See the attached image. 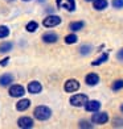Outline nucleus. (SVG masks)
<instances>
[{
    "label": "nucleus",
    "instance_id": "f257e3e1",
    "mask_svg": "<svg viewBox=\"0 0 123 129\" xmlns=\"http://www.w3.org/2000/svg\"><path fill=\"white\" fill-rule=\"evenodd\" d=\"M33 115H34V117H36L37 120L45 121V120H48L49 117L52 116V111L48 107H45V105H38V107L34 108Z\"/></svg>",
    "mask_w": 123,
    "mask_h": 129
},
{
    "label": "nucleus",
    "instance_id": "f03ea898",
    "mask_svg": "<svg viewBox=\"0 0 123 129\" xmlns=\"http://www.w3.org/2000/svg\"><path fill=\"white\" fill-rule=\"evenodd\" d=\"M87 96L85 93H77V95H73L70 98V104L74 105V107H84V105L87 103Z\"/></svg>",
    "mask_w": 123,
    "mask_h": 129
},
{
    "label": "nucleus",
    "instance_id": "7ed1b4c3",
    "mask_svg": "<svg viewBox=\"0 0 123 129\" xmlns=\"http://www.w3.org/2000/svg\"><path fill=\"white\" fill-rule=\"evenodd\" d=\"M61 22V19L56 15H50V16H46L44 21H43V25L46 26V28H53V26H57L58 24Z\"/></svg>",
    "mask_w": 123,
    "mask_h": 129
},
{
    "label": "nucleus",
    "instance_id": "20e7f679",
    "mask_svg": "<svg viewBox=\"0 0 123 129\" xmlns=\"http://www.w3.org/2000/svg\"><path fill=\"white\" fill-rule=\"evenodd\" d=\"M25 93V88L20 84H13L9 87V95L12 98H21Z\"/></svg>",
    "mask_w": 123,
    "mask_h": 129
},
{
    "label": "nucleus",
    "instance_id": "39448f33",
    "mask_svg": "<svg viewBox=\"0 0 123 129\" xmlns=\"http://www.w3.org/2000/svg\"><path fill=\"white\" fill-rule=\"evenodd\" d=\"M91 121L94 124H105V122L109 121V115L106 112H98V113H94L91 117Z\"/></svg>",
    "mask_w": 123,
    "mask_h": 129
},
{
    "label": "nucleus",
    "instance_id": "423d86ee",
    "mask_svg": "<svg viewBox=\"0 0 123 129\" xmlns=\"http://www.w3.org/2000/svg\"><path fill=\"white\" fill-rule=\"evenodd\" d=\"M64 88H65L66 92H75L79 88V83H78V80H75V79H69V80H66Z\"/></svg>",
    "mask_w": 123,
    "mask_h": 129
},
{
    "label": "nucleus",
    "instance_id": "0eeeda50",
    "mask_svg": "<svg viewBox=\"0 0 123 129\" xmlns=\"http://www.w3.org/2000/svg\"><path fill=\"white\" fill-rule=\"evenodd\" d=\"M99 108H101V103L98 100H87V103L85 104V109L87 112H98Z\"/></svg>",
    "mask_w": 123,
    "mask_h": 129
},
{
    "label": "nucleus",
    "instance_id": "6e6552de",
    "mask_svg": "<svg viewBox=\"0 0 123 129\" xmlns=\"http://www.w3.org/2000/svg\"><path fill=\"white\" fill-rule=\"evenodd\" d=\"M17 125H19L20 128H24V129H28V128H32L33 126V120L31 119V117H20L19 120H17Z\"/></svg>",
    "mask_w": 123,
    "mask_h": 129
},
{
    "label": "nucleus",
    "instance_id": "1a4fd4ad",
    "mask_svg": "<svg viewBox=\"0 0 123 129\" xmlns=\"http://www.w3.org/2000/svg\"><path fill=\"white\" fill-rule=\"evenodd\" d=\"M43 87H41V83H38L37 80H33L28 84V91L29 93H40Z\"/></svg>",
    "mask_w": 123,
    "mask_h": 129
},
{
    "label": "nucleus",
    "instance_id": "9d476101",
    "mask_svg": "<svg viewBox=\"0 0 123 129\" xmlns=\"http://www.w3.org/2000/svg\"><path fill=\"white\" fill-rule=\"evenodd\" d=\"M57 40H58V36L53 32H48L43 36V41L45 44H54V42H57Z\"/></svg>",
    "mask_w": 123,
    "mask_h": 129
},
{
    "label": "nucleus",
    "instance_id": "9b49d317",
    "mask_svg": "<svg viewBox=\"0 0 123 129\" xmlns=\"http://www.w3.org/2000/svg\"><path fill=\"white\" fill-rule=\"evenodd\" d=\"M85 82H86V84H89V86H95V84H98V82H99V77L97 74H94V73L87 74L86 78H85Z\"/></svg>",
    "mask_w": 123,
    "mask_h": 129
},
{
    "label": "nucleus",
    "instance_id": "f8f14e48",
    "mask_svg": "<svg viewBox=\"0 0 123 129\" xmlns=\"http://www.w3.org/2000/svg\"><path fill=\"white\" fill-rule=\"evenodd\" d=\"M12 80H13V77L11 74H3L2 77H0V86H9L11 83H12Z\"/></svg>",
    "mask_w": 123,
    "mask_h": 129
},
{
    "label": "nucleus",
    "instance_id": "ddd939ff",
    "mask_svg": "<svg viewBox=\"0 0 123 129\" xmlns=\"http://www.w3.org/2000/svg\"><path fill=\"white\" fill-rule=\"evenodd\" d=\"M93 3H94V8L97 11H103L109 5L107 0H93Z\"/></svg>",
    "mask_w": 123,
    "mask_h": 129
},
{
    "label": "nucleus",
    "instance_id": "4468645a",
    "mask_svg": "<svg viewBox=\"0 0 123 129\" xmlns=\"http://www.w3.org/2000/svg\"><path fill=\"white\" fill-rule=\"evenodd\" d=\"M29 105H31V102H29L28 99H23V100H20L16 104V109L17 111H25V109L29 108Z\"/></svg>",
    "mask_w": 123,
    "mask_h": 129
},
{
    "label": "nucleus",
    "instance_id": "2eb2a0df",
    "mask_svg": "<svg viewBox=\"0 0 123 129\" xmlns=\"http://www.w3.org/2000/svg\"><path fill=\"white\" fill-rule=\"evenodd\" d=\"M84 28V22L82 21H74V22H72V24L69 25V29L72 32H77V30H79V29H82Z\"/></svg>",
    "mask_w": 123,
    "mask_h": 129
},
{
    "label": "nucleus",
    "instance_id": "dca6fc26",
    "mask_svg": "<svg viewBox=\"0 0 123 129\" xmlns=\"http://www.w3.org/2000/svg\"><path fill=\"white\" fill-rule=\"evenodd\" d=\"M12 48H13L12 42H3V44H0V53H7Z\"/></svg>",
    "mask_w": 123,
    "mask_h": 129
},
{
    "label": "nucleus",
    "instance_id": "f3484780",
    "mask_svg": "<svg viewBox=\"0 0 123 129\" xmlns=\"http://www.w3.org/2000/svg\"><path fill=\"white\" fill-rule=\"evenodd\" d=\"M107 59H109V54H107V53H105V54H102L97 61H94L91 64H93V66H98V64H102L103 62H106Z\"/></svg>",
    "mask_w": 123,
    "mask_h": 129
},
{
    "label": "nucleus",
    "instance_id": "a211bd4d",
    "mask_svg": "<svg viewBox=\"0 0 123 129\" xmlns=\"http://www.w3.org/2000/svg\"><path fill=\"white\" fill-rule=\"evenodd\" d=\"M111 88H113V91H119L123 88V79H119V80H115L113 86H111Z\"/></svg>",
    "mask_w": 123,
    "mask_h": 129
},
{
    "label": "nucleus",
    "instance_id": "6ab92c4d",
    "mask_svg": "<svg viewBox=\"0 0 123 129\" xmlns=\"http://www.w3.org/2000/svg\"><path fill=\"white\" fill-rule=\"evenodd\" d=\"M37 28H38V24H37L36 21H31V22H28V24H27V30L31 32V33L36 32Z\"/></svg>",
    "mask_w": 123,
    "mask_h": 129
},
{
    "label": "nucleus",
    "instance_id": "aec40b11",
    "mask_svg": "<svg viewBox=\"0 0 123 129\" xmlns=\"http://www.w3.org/2000/svg\"><path fill=\"white\" fill-rule=\"evenodd\" d=\"M9 36V29L5 25H0V38H5Z\"/></svg>",
    "mask_w": 123,
    "mask_h": 129
},
{
    "label": "nucleus",
    "instance_id": "412c9836",
    "mask_svg": "<svg viewBox=\"0 0 123 129\" xmlns=\"http://www.w3.org/2000/svg\"><path fill=\"white\" fill-rule=\"evenodd\" d=\"M77 41H78V38H77V36H75V34H69V36H66V37H65V42H66L68 45L75 44Z\"/></svg>",
    "mask_w": 123,
    "mask_h": 129
},
{
    "label": "nucleus",
    "instance_id": "4be33fe9",
    "mask_svg": "<svg viewBox=\"0 0 123 129\" xmlns=\"http://www.w3.org/2000/svg\"><path fill=\"white\" fill-rule=\"evenodd\" d=\"M68 4H62V7L64 8H66V9H69V11H74V8H75V3H74V0H68Z\"/></svg>",
    "mask_w": 123,
    "mask_h": 129
},
{
    "label": "nucleus",
    "instance_id": "5701e85b",
    "mask_svg": "<svg viewBox=\"0 0 123 129\" xmlns=\"http://www.w3.org/2000/svg\"><path fill=\"white\" fill-rule=\"evenodd\" d=\"M90 50H91V46H90V45H84V46H81V49H79L81 54H84V55L89 54Z\"/></svg>",
    "mask_w": 123,
    "mask_h": 129
},
{
    "label": "nucleus",
    "instance_id": "b1692460",
    "mask_svg": "<svg viewBox=\"0 0 123 129\" xmlns=\"http://www.w3.org/2000/svg\"><path fill=\"white\" fill-rule=\"evenodd\" d=\"M114 8H123V0H113Z\"/></svg>",
    "mask_w": 123,
    "mask_h": 129
},
{
    "label": "nucleus",
    "instance_id": "393cba45",
    "mask_svg": "<svg viewBox=\"0 0 123 129\" xmlns=\"http://www.w3.org/2000/svg\"><path fill=\"white\" fill-rule=\"evenodd\" d=\"M114 126H123V120L122 119H115L114 120Z\"/></svg>",
    "mask_w": 123,
    "mask_h": 129
},
{
    "label": "nucleus",
    "instance_id": "a878e982",
    "mask_svg": "<svg viewBox=\"0 0 123 129\" xmlns=\"http://www.w3.org/2000/svg\"><path fill=\"white\" fill-rule=\"evenodd\" d=\"M79 126L81 128H93V125H90L87 121H81L79 122Z\"/></svg>",
    "mask_w": 123,
    "mask_h": 129
},
{
    "label": "nucleus",
    "instance_id": "bb28decb",
    "mask_svg": "<svg viewBox=\"0 0 123 129\" xmlns=\"http://www.w3.org/2000/svg\"><path fill=\"white\" fill-rule=\"evenodd\" d=\"M8 62H9V58H8V57H5L4 59H2V61H0V66H7V64H8Z\"/></svg>",
    "mask_w": 123,
    "mask_h": 129
},
{
    "label": "nucleus",
    "instance_id": "cd10ccee",
    "mask_svg": "<svg viewBox=\"0 0 123 129\" xmlns=\"http://www.w3.org/2000/svg\"><path fill=\"white\" fill-rule=\"evenodd\" d=\"M116 57H118V59H119V61H123V49L119 50V53L116 54Z\"/></svg>",
    "mask_w": 123,
    "mask_h": 129
},
{
    "label": "nucleus",
    "instance_id": "c85d7f7f",
    "mask_svg": "<svg viewBox=\"0 0 123 129\" xmlns=\"http://www.w3.org/2000/svg\"><path fill=\"white\" fill-rule=\"evenodd\" d=\"M56 2H57V5H58V7H61V5H62V0H56Z\"/></svg>",
    "mask_w": 123,
    "mask_h": 129
},
{
    "label": "nucleus",
    "instance_id": "c756f323",
    "mask_svg": "<svg viewBox=\"0 0 123 129\" xmlns=\"http://www.w3.org/2000/svg\"><path fill=\"white\" fill-rule=\"evenodd\" d=\"M120 111H122V112H123V104H122V107H120Z\"/></svg>",
    "mask_w": 123,
    "mask_h": 129
},
{
    "label": "nucleus",
    "instance_id": "7c9ffc66",
    "mask_svg": "<svg viewBox=\"0 0 123 129\" xmlns=\"http://www.w3.org/2000/svg\"><path fill=\"white\" fill-rule=\"evenodd\" d=\"M86 2H93V0H86Z\"/></svg>",
    "mask_w": 123,
    "mask_h": 129
},
{
    "label": "nucleus",
    "instance_id": "2f4dec72",
    "mask_svg": "<svg viewBox=\"0 0 123 129\" xmlns=\"http://www.w3.org/2000/svg\"><path fill=\"white\" fill-rule=\"evenodd\" d=\"M24 2H31V0H24Z\"/></svg>",
    "mask_w": 123,
    "mask_h": 129
}]
</instances>
